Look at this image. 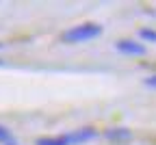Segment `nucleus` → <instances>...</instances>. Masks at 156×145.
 <instances>
[{
    "label": "nucleus",
    "instance_id": "5",
    "mask_svg": "<svg viewBox=\"0 0 156 145\" xmlns=\"http://www.w3.org/2000/svg\"><path fill=\"white\" fill-rule=\"evenodd\" d=\"M106 136H108V139H128V136H130V132H128V130H124V128H119V130H108V132H106Z\"/></svg>",
    "mask_w": 156,
    "mask_h": 145
},
{
    "label": "nucleus",
    "instance_id": "1",
    "mask_svg": "<svg viewBox=\"0 0 156 145\" xmlns=\"http://www.w3.org/2000/svg\"><path fill=\"white\" fill-rule=\"evenodd\" d=\"M100 35H102V28L98 24H78L63 33V41H67V44H83V41H91Z\"/></svg>",
    "mask_w": 156,
    "mask_h": 145
},
{
    "label": "nucleus",
    "instance_id": "2",
    "mask_svg": "<svg viewBox=\"0 0 156 145\" xmlns=\"http://www.w3.org/2000/svg\"><path fill=\"white\" fill-rule=\"evenodd\" d=\"M65 139H67L69 145H80V143H87V141L95 139V130L93 128H80V130H76V132L65 134Z\"/></svg>",
    "mask_w": 156,
    "mask_h": 145
},
{
    "label": "nucleus",
    "instance_id": "6",
    "mask_svg": "<svg viewBox=\"0 0 156 145\" xmlns=\"http://www.w3.org/2000/svg\"><path fill=\"white\" fill-rule=\"evenodd\" d=\"M141 37L147 39V41H156V33L150 30V28H143V30H141Z\"/></svg>",
    "mask_w": 156,
    "mask_h": 145
},
{
    "label": "nucleus",
    "instance_id": "7",
    "mask_svg": "<svg viewBox=\"0 0 156 145\" xmlns=\"http://www.w3.org/2000/svg\"><path fill=\"white\" fill-rule=\"evenodd\" d=\"M0 141H9V132H7V128H2V126H0Z\"/></svg>",
    "mask_w": 156,
    "mask_h": 145
},
{
    "label": "nucleus",
    "instance_id": "4",
    "mask_svg": "<svg viewBox=\"0 0 156 145\" xmlns=\"http://www.w3.org/2000/svg\"><path fill=\"white\" fill-rule=\"evenodd\" d=\"M37 145H69V143H67V139L63 134V136H56V139H39Z\"/></svg>",
    "mask_w": 156,
    "mask_h": 145
},
{
    "label": "nucleus",
    "instance_id": "3",
    "mask_svg": "<svg viewBox=\"0 0 156 145\" xmlns=\"http://www.w3.org/2000/svg\"><path fill=\"white\" fill-rule=\"evenodd\" d=\"M119 52L124 54H136V56H141L145 54V48L139 44V41H132V39H124V41H117V46H115Z\"/></svg>",
    "mask_w": 156,
    "mask_h": 145
},
{
    "label": "nucleus",
    "instance_id": "8",
    "mask_svg": "<svg viewBox=\"0 0 156 145\" xmlns=\"http://www.w3.org/2000/svg\"><path fill=\"white\" fill-rule=\"evenodd\" d=\"M145 85H147V87H152V89H156V74H154V76H150V78L145 80Z\"/></svg>",
    "mask_w": 156,
    "mask_h": 145
}]
</instances>
